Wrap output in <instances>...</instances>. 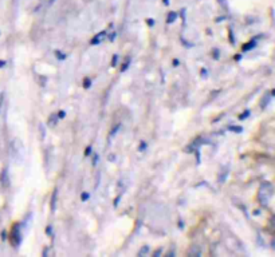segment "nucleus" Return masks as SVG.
Wrapping results in <instances>:
<instances>
[{
    "label": "nucleus",
    "instance_id": "1",
    "mask_svg": "<svg viewBox=\"0 0 275 257\" xmlns=\"http://www.w3.org/2000/svg\"><path fill=\"white\" fill-rule=\"evenodd\" d=\"M58 115L57 114H51L49 118V126L50 127H54V126H57V122H58Z\"/></svg>",
    "mask_w": 275,
    "mask_h": 257
},
{
    "label": "nucleus",
    "instance_id": "2",
    "mask_svg": "<svg viewBox=\"0 0 275 257\" xmlns=\"http://www.w3.org/2000/svg\"><path fill=\"white\" fill-rule=\"evenodd\" d=\"M105 35H106V32H105V31H103V32H101V34H98L97 36H95L94 39L91 40V44H100V42H101V37H102V36H105Z\"/></svg>",
    "mask_w": 275,
    "mask_h": 257
},
{
    "label": "nucleus",
    "instance_id": "3",
    "mask_svg": "<svg viewBox=\"0 0 275 257\" xmlns=\"http://www.w3.org/2000/svg\"><path fill=\"white\" fill-rule=\"evenodd\" d=\"M1 182H3L4 186H6V185H8V175H7V170H4L3 173H1Z\"/></svg>",
    "mask_w": 275,
    "mask_h": 257
},
{
    "label": "nucleus",
    "instance_id": "4",
    "mask_svg": "<svg viewBox=\"0 0 275 257\" xmlns=\"http://www.w3.org/2000/svg\"><path fill=\"white\" fill-rule=\"evenodd\" d=\"M57 189L54 190V193H52V201H51V209L52 210H55V202H57Z\"/></svg>",
    "mask_w": 275,
    "mask_h": 257
},
{
    "label": "nucleus",
    "instance_id": "5",
    "mask_svg": "<svg viewBox=\"0 0 275 257\" xmlns=\"http://www.w3.org/2000/svg\"><path fill=\"white\" fill-rule=\"evenodd\" d=\"M176 16H177V15H176L175 12H170L169 16H168V23H172V21L176 19Z\"/></svg>",
    "mask_w": 275,
    "mask_h": 257
},
{
    "label": "nucleus",
    "instance_id": "6",
    "mask_svg": "<svg viewBox=\"0 0 275 257\" xmlns=\"http://www.w3.org/2000/svg\"><path fill=\"white\" fill-rule=\"evenodd\" d=\"M148 252H149V248H148V246H142V249L140 250V253H138V254H140V256H144V254H146Z\"/></svg>",
    "mask_w": 275,
    "mask_h": 257
},
{
    "label": "nucleus",
    "instance_id": "7",
    "mask_svg": "<svg viewBox=\"0 0 275 257\" xmlns=\"http://www.w3.org/2000/svg\"><path fill=\"white\" fill-rule=\"evenodd\" d=\"M252 47H255V42H250V44H247V46H244L243 47V50H250V48H252Z\"/></svg>",
    "mask_w": 275,
    "mask_h": 257
},
{
    "label": "nucleus",
    "instance_id": "8",
    "mask_svg": "<svg viewBox=\"0 0 275 257\" xmlns=\"http://www.w3.org/2000/svg\"><path fill=\"white\" fill-rule=\"evenodd\" d=\"M57 115H58V118H60V119H62V118H63V117H65V115H66V112H65V111H59V112H58Z\"/></svg>",
    "mask_w": 275,
    "mask_h": 257
},
{
    "label": "nucleus",
    "instance_id": "9",
    "mask_svg": "<svg viewBox=\"0 0 275 257\" xmlns=\"http://www.w3.org/2000/svg\"><path fill=\"white\" fill-rule=\"evenodd\" d=\"M117 59H118V56H117V55H114V56H113V60H111V64H113V66H116V63H117Z\"/></svg>",
    "mask_w": 275,
    "mask_h": 257
},
{
    "label": "nucleus",
    "instance_id": "10",
    "mask_svg": "<svg viewBox=\"0 0 275 257\" xmlns=\"http://www.w3.org/2000/svg\"><path fill=\"white\" fill-rule=\"evenodd\" d=\"M81 198H82V200H83V201H86L87 198H89V194H87V193H83V194L81 195Z\"/></svg>",
    "mask_w": 275,
    "mask_h": 257
},
{
    "label": "nucleus",
    "instance_id": "11",
    "mask_svg": "<svg viewBox=\"0 0 275 257\" xmlns=\"http://www.w3.org/2000/svg\"><path fill=\"white\" fill-rule=\"evenodd\" d=\"M85 87L86 88L90 87V79H85Z\"/></svg>",
    "mask_w": 275,
    "mask_h": 257
},
{
    "label": "nucleus",
    "instance_id": "12",
    "mask_svg": "<svg viewBox=\"0 0 275 257\" xmlns=\"http://www.w3.org/2000/svg\"><path fill=\"white\" fill-rule=\"evenodd\" d=\"M231 130H234V131H236V133H240L242 131V127H232Z\"/></svg>",
    "mask_w": 275,
    "mask_h": 257
},
{
    "label": "nucleus",
    "instance_id": "13",
    "mask_svg": "<svg viewBox=\"0 0 275 257\" xmlns=\"http://www.w3.org/2000/svg\"><path fill=\"white\" fill-rule=\"evenodd\" d=\"M146 21H148V24H149V26H153V24H154V20H153V19H148V20H146Z\"/></svg>",
    "mask_w": 275,
    "mask_h": 257
},
{
    "label": "nucleus",
    "instance_id": "14",
    "mask_svg": "<svg viewBox=\"0 0 275 257\" xmlns=\"http://www.w3.org/2000/svg\"><path fill=\"white\" fill-rule=\"evenodd\" d=\"M248 114H250V112H248V111H246L244 114H242V115H240V119H244V117H247Z\"/></svg>",
    "mask_w": 275,
    "mask_h": 257
},
{
    "label": "nucleus",
    "instance_id": "15",
    "mask_svg": "<svg viewBox=\"0 0 275 257\" xmlns=\"http://www.w3.org/2000/svg\"><path fill=\"white\" fill-rule=\"evenodd\" d=\"M145 146H146V143H145V142H142V143H141V146H140V150H141V151L145 149Z\"/></svg>",
    "mask_w": 275,
    "mask_h": 257
},
{
    "label": "nucleus",
    "instance_id": "16",
    "mask_svg": "<svg viewBox=\"0 0 275 257\" xmlns=\"http://www.w3.org/2000/svg\"><path fill=\"white\" fill-rule=\"evenodd\" d=\"M213 58H215V59H217V58H219V55H217V50L213 51Z\"/></svg>",
    "mask_w": 275,
    "mask_h": 257
},
{
    "label": "nucleus",
    "instance_id": "17",
    "mask_svg": "<svg viewBox=\"0 0 275 257\" xmlns=\"http://www.w3.org/2000/svg\"><path fill=\"white\" fill-rule=\"evenodd\" d=\"M90 153H91V147H87V149H86V153H85V154H86V155H89Z\"/></svg>",
    "mask_w": 275,
    "mask_h": 257
},
{
    "label": "nucleus",
    "instance_id": "18",
    "mask_svg": "<svg viewBox=\"0 0 275 257\" xmlns=\"http://www.w3.org/2000/svg\"><path fill=\"white\" fill-rule=\"evenodd\" d=\"M4 64H6V62H3V60H0V67H3Z\"/></svg>",
    "mask_w": 275,
    "mask_h": 257
},
{
    "label": "nucleus",
    "instance_id": "19",
    "mask_svg": "<svg viewBox=\"0 0 275 257\" xmlns=\"http://www.w3.org/2000/svg\"><path fill=\"white\" fill-rule=\"evenodd\" d=\"M173 66H178V62L177 60H173Z\"/></svg>",
    "mask_w": 275,
    "mask_h": 257
},
{
    "label": "nucleus",
    "instance_id": "20",
    "mask_svg": "<svg viewBox=\"0 0 275 257\" xmlns=\"http://www.w3.org/2000/svg\"><path fill=\"white\" fill-rule=\"evenodd\" d=\"M164 4H169V0H164Z\"/></svg>",
    "mask_w": 275,
    "mask_h": 257
}]
</instances>
